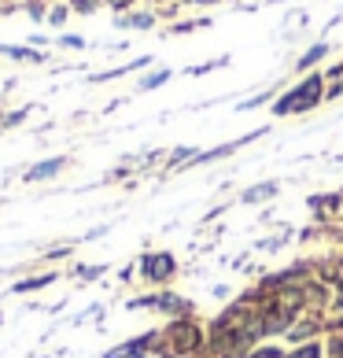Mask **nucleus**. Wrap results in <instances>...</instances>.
<instances>
[{
	"instance_id": "nucleus-5",
	"label": "nucleus",
	"mask_w": 343,
	"mask_h": 358,
	"mask_svg": "<svg viewBox=\"0 0 343 358\" xmlns=\"http://www.w3.org/2000/svg\"><path fill=\"white\" fill-rule=\"evenodd\" d=\"M292 358H318V348H299Z\"/></svg>"
},
{
	"instance_id": "nucleus-2",
	"label": "nucleus",
	"mask_w": 343,
	"mask_h": 358,
	"mask_svg": "<svg viewBox=\"0 0 343 358\" xmlns=\"http://www.w3.org/2000/svg\"><path fill=\"white\" fill-rule=\"evenodd\" d=\"M277 192H281V185H277V181L255 185V189H247V192H244V203H262V200H273Z\"/></svg>"
},
{
	"instance_id": "nucleus-1",
	"label": "nucleus",
	"mask_w": 343,
	"mask_h": 358,
	"mask_svg": "<svg viewBox=\"0 0 343 358\" xmlns=\"http://www.w3.org/2000/svg\"><path fill=\"white\" fill-rule=\"evenodd\" d=\"M318 78H310V82H302V89H295L292 96H284V100H277V115H288V111H299V108H307V103L318 100Z\"/></svg>"
},
{
	"instance_id": "nucleus-3",
	"label": "nucleus",
	"mask_w": 343,
	"mask_h": 358,
	"mask_svg": "<svg viewBox=\"0 0 343 358\" xmlns=\"http://www.w3.org/2000/svg\"><path fill=\"white\" fill-rule=\"evenodd\" d=\"M52 170H59V159H52V163H45V166H37V170H30V178H48Z\"/></svg>"
},
{
	"instance_id": "nucleus-4",
	"label": "nucleus",
	"mask_w": 343,
	"mask_h": 358,
	"mask_svg": "<svg viewBox=\"0 0 343 358\" xmlns=\"http://www.w3.org/2000/svg\"><path fill=\"white\" fill-rule=\"evenodd\" d=\"M321 56H325V45H318V48H314V52H307V59H302L299 67H310V63H318Z\"/></svg>"
}]
</instances>
